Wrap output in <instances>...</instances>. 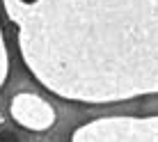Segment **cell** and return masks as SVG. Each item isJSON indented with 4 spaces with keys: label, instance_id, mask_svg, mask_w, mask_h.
<instances>
[{
    "label": "cell",
    "instance_id": "obj_1",
    "mask_svg": "<svg viewBox=\"0 0 158 142\" xmlns=\"http://www.w3.org/2000/svg\"><path fill=\"white\" fill-rule=\"evenodd\" d=\"M0 142H19V138L12 135V133H2V135H0Z\"/></svg>",
    "mask_w": 158,
    "mask_h": 142
},
{
    "label": "cell",
    "instance_id": "obj_2",
    "mask_svg": "<svg viewBox=\"0 0 158 142\" xmlns=\"http://www.w3.org/2000/svg\"><path fill=\"white\" fill-rule=\"evenodd\" d=\"M23 2H28V5H32V2H37V0H23Z\"/></svg>",
    "mask_w": 158,
    "mask_h": 142
}]
</instances>
